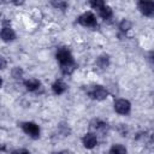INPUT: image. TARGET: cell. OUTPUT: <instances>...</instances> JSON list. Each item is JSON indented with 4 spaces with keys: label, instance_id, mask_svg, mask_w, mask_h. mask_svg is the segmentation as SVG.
Instances as JSON below:
<instances>
[{
    "label": "cell",
    "instance_id": "obj_9",
    "mask_svg": "<svg viewBox=\"0 0 154 154\" xmlns=\"http://www.w3.org/2000/svg\"><path fill=\"white\" fill-rule=\"evenodd\" d=\"M52 90L55 95H61L66 91V84L63 81H55L52 85Z\"/></svg>",
    "mask_w": 154,
    "mask_h": 154
},
{
    "label": "cell",
    "instance_id": "obj_8",
    "mask_svg": "<svg viewBox=\"0 0 154 154\" xmlns=\"http://www.w3.org/2000/svg\"><path fill=\"white\" fill-rule=\"evenodd\" d=\"M1 38L2 41L5 42H8V41H13L16 38V34L14 31L10 28V26H4L1 29Z\"/></svg>",
    "mask_w": 154,
    "mask_h": 154
},
{
    "label": "cell",
    "instance_id": "obj_18",
    "mask_svg": "<svg viewBox=\"0 0 154 154\" xmlns=\"http://www.w3.org/2000/svg\"><path fill=\"white\" fill-rule=\"evenodd\" d=\"M149 60H150L152 63H154V52H150V53H149Z\"/></svg>",
    "mask_w": 154,
    "mask_h": 154
},
{
    "label": "cell",
    "instance_id": "obj_6",
    "mask_svg": "<svg viewBox=\"0 0 154 154\" xmlns=\"http://www.w3.org/2000/svg\"><path fill=\"white\" fill-rule=\"evenodd\" d=\"M89 95L90 97H93L94 100H97V101H101V100H105L108 95L107 90L102 87V85H95L93 87V89L89 91Z\"/></svg>",
    "mask_w": 154,
    "mask_h": 154
},
{
    "label": "cell",
    "instance_id": "obj_14",
    "mask_svg": "<svg viewBox=\"0 0 154 154\" xmlns=\"http://www.w3.org/2000/svg\"><path fill=\"white\" fill-rule=\"evenodd\" d=\"M130 26H131V24H130V22H129L128 19H123V20L120 22V24H119V29H120L122 31H126V30H129Z\"/></svg>",
    "mask_w": 154,
    "mask_h": 154
},
{
    "label": "cell",
    "instance_id": "obj_16",
    "mask_svg": "<svg viewBox=\"0 0 154 154\" xmlns=\"http://www.w3.org/2000/svg\"><path fill=\"white\" fill-rule=\"evenodd\" d=\"M52 5H53L54 7H57V8H59V10H65V8H66V6H67V4H66V2H64V1L52 2Z\"/></svg>",
    "mask_w": 154,
    "mask_h": 154
},
{
    "label": "cell",
    "instance_id": "obj_2",
    "mask_svg": "<svg viewBox=\"0 0 154 154\" xmlns=\"http://www.w3.org/2000/svg\"><path fill=\"white\" fill-rule=\"evenodd\" d=\"M78 23L83 26H87V28H95L97 25V22H96V17L91 13V12H84L83 14H81L78 17Z\"/></svg>",
    "mask_w": 154,
    "mask_h": 154
},
{
    "label": "cell",
    "instance_id": "obj_5",
    "mask_svg": "<svg viewBox=\"0 0 154 154\" xmlns=\"http://www.w3.org/2000/svg\"><path fill=\"white\" fill-rule=\"evenodd\" d=\"M130 109H131V105L128 100L125 99H119L114 102V111L119 114H129L130 113Z\"/></svg>",
    "mask_w": 154,
    "mask_h": 154
},
{
    "label": "cell",
    "instance_id": "obj_15",
    "mask_svg": "<svg viewBox=\"0 0 154 154\" xmlns=\"http://www.w3.org/2000/svg\"><path fill=\"white\" fill-rule=\"evenodd\" d=\"M106 124L103 123V122H101L100 119H96V120H93V123H91V126L94 128V129H100V128H102V126H105Z\"/></svg>",
    "mask_w": 154,
    "mask_h": 154
},
{
    "label": "cell",
    "instance_id": "obj_19",
    "mask_svg": "<svg viewBox=\"0 0 154 154\" xmlns=\"http://www.w3.org/2000/svg\"><path fill=\"white\" fill-rule=\"evenodd\" d=\"M55 154H69L67 152H58V153H55Z\"/></svg>",
    "mask_w": 154,
    "mask_h": 154
},
{
    "label": "cell",
    "instance_id": "obj_1",
    "mask_svg": "<svg viewBox=\"0 0 154 154\" xmlns=\"http://www.w3.org/2000/svg\"><path fill=\"white\" fill-rule=\"evenodd\" d=\"M55 57H57V60L60 63L61 70L65 75H70L75 70V63H73L72 55H71L69 49H66V48L58 49Z\"/></svg>",
    "mask_w": 154,
    "mask_h": 154
},
{
    "label": "cell",
    "instance_id": "obj_4",
    "mask_svg": "<svg viewBox=\"0 0 154 154\" xmlns=\"http://www.w3.org/2000/svg\"><path fill=\"white\" fill-rule=\"evenodd\" d=\"M137 7L140 10V12L143 14V16H147V17H153L154 16V1H140L137 4Z\"/></svg>",
    "mask_w": 154,
    "mask_h": 154
},
{
    "label": "cell",
    "instance_id": "obj_7",
    "mask_svg": "<svg viewBox=\"0 0 154 154\" xmlns=\"http://www.w3.org/2000/svg\"><path fill=\"white\" fill-rule=\"evenodd\" d=\"M82 143H83V146L85 148L91 149L97 144V138L93 132H87L82 138Z\"/></svg>",
    "mask_w": 154,
    "mask_h": 154
},
{
    "label": "cell",
    "instance_id": "obj_11",
    "mask_svg": "<svg viewBox=\"0 0 154 154\" xmlns=\"http://www.w3.org/2000/svg\"><path fill=\"white\" fill-rule=\"evenodd\" d=\"M24 85H25L26 90H29V91H36V90L40 88L41 83H40V81H38V79L31 78V79H28V81H25Z\"/></svg>",
    "mask_w": 154,
    "mask_h": 154
},
{
    "label": "cell",
    "instance_id": "obj_10",
    "mask_svg": "<svg viewBox=\"0 0 154 154\" xmlns=\"http://www.w3.org/2000/svg\"><path fill=\"white\" fill-rule=\"evenodd\" d=\"M99 14H100V17H101L102 19L108 20V19H111V18H112L113 12H112V8H111L108 5H106V4H105V5L99 10Z\"/></svg>",
    "mask_w": 154,
    "mask_h": 154
},
{
    "label": "cell",
    "instance_id": "obj_3",
    "mask_svg": "<svg viewBox=\"0 0 154 154\" xmlns=\"http://www.w3.org/2000/svg\"><path fill=\"white\" fill-rule=\"evenodd\" d=\"M22 129H23V131L28 136H30L32 138L40 137V128H38L37 124H35L32 122H25V123H23L22 124Z\"/></svg>",
    "mask_w": 154,
    "mask_h": 154
},
{
    "label": "cell",
    "instance_id": "obj_17",
    "mask_svg": "<svg viewBox=\"0 0 154 154\" xmlns=\"http://www.w3.org/2000/svg\"><path fill=\"white\" fill-rule=\"evenodd\" d=\"M12 154H30V153H29L26 149H23V148H22V149H17V150H14Z\"/></svg>",
    "mask_w": 154,
    "mask_h": 154
},
{
    "label": "cell",
    "instance_id": "obj_13",
    "mask_svg": "<svg viewBox=\"0 0 154 154\" xmlns=\"http://www.w3.org/2000/svg\"><path fill=\"white\" fill-rule=\"evenodd\" d=\"M108 63H109V60H108V57H107V55H101V57L97 59V64H99L101 67L108 66Z\"/></svg>",
    "mask_w": 154,
    "mask_h": 154
},
{
    "label": "cell",
    "instance_id": "obj_12",
    "mask_svg": "<svg viewBox=\"0 0 154 154\" xmlns=\"http://www.w3.org/2000/svg\"><path fill=\"white\" fill-rule=\"evenodd\" d=\"M109 154H126V148L123 144H113L109 149Z\"/></svg>",
    "mask_w": 154,
    "mask_h": 154
}]
</instances>
